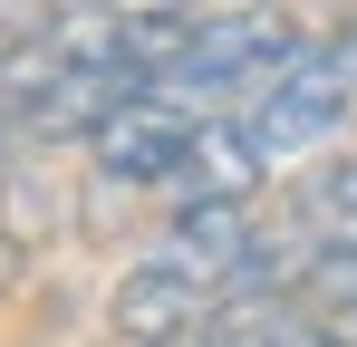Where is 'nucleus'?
<instances>
[{
	"instance_id": "obj_1",
	"label": "nucleus",
	"mask_w": 357,
	"mask_h": 347,
	"mask_svg": "<svg viewBox=\"0 0 357 347\" xmlns=\"http://www.w3.org/2000/svg\"><path fill=\"white\" fill-rule=\"evenodd\" d=\"M290 58H299V29L280 20V10H203L193 39H183V58L155 77V97H174V107L251 97V87H271Z\"/></svg>"
},
{
	"instance_id": "obj_2",
	"label": "nucleus",
	"mask_w": 357,
	"mask_h": 347,
	"mask_svg": "<svg viewBox=\"0 0 357 347\" xmlns=\"http://www.w3.org/2000/svg\"><path fill=\"white\" fill-rule=\"evenodd\" d=\"M357 107V87L338 77V58L319 49V39H299V58L271 77V87H251V135H261V155L280 164V155H309V145H328L338 135V116Z\"/></svg>"
},
{
	"instance_id": "obj_3",
	"label": "nucleus",
	"mask_w": 357,
	"mask_h": 347,
	"mask_svg": "<svg viewBox=\"0 0 357 347\" xmlns=\"http://www.w3.org/2000/svg\"><path fill=\"white\" fill-rule=\"evenodd\" d=\"M193 125H203L193 107H174V97L145 87V97H126V107L87 135V155H97L107 183H174L183 155H193Z\"/></svg>"
},
{
	"instance_id": "obj_4",
	"label": "nucleus",
	"mask_w": 357,
	"mask_h": 347,
	"mask_svg": "<svg viewBox=\"0 0 357 347\" xmlns=\"http://www.w3.org/2000/svg\"><path fill=\"white\" fill-rule=\"evenodd\" d=\"M251 241H261V231H251V213H241V203H203V193H183V213H174V231L155 241V261L193 270V280L222 299V289H232V270L251 261Z\"/></svg>"
},
{
	"instance_id": "obj_5",
	"label": "nucleus",
	"mask_w": 357,
	"mask_h": 347,
	"mask_svg": "<svg viewBox=\"0 0 357 347\" xmlns=\"http://www.w3.org/2000/svg\"><path fill=\"white\" fill-rule=\"evenodd\" d=\"M107 318L126 328V347L183 338L193 318H213V289L193 280V270H174V261H135V270L116 280V299H107Z\"/></svg>"
},
{
	"instance_id": "obj_6",
	"label": "nucleus",
	"mask_w": 357,
	"mask_h": 347,
	"mask_svg": "<svg viewBox=\"0 0 357 347\" xmlns=\"http://www.w3.org/2000/svg\"><path fill=\"white\" fill-rule=\"evenodd\" d=\"M261 174H271L261 135H251L241 116H203V125H193V155H183L174 183H183V193H203V203H251Z\"/></svg>"
},
{
	"instance_id": "obj_7",
	"label": "nucleus",
	"mask_w": 357,
	"mask_h": 347,
	"mask_svg": "<svg viewBox=\"0 0 357 347\" xmlns=\"http://www.w3.org/2000/svg\"><path fill=\"white\" fill-rule=\"evenodd\" d=\"M203 347H319V309L299 289H261V299H213Z\"/></svg>"
},
{
	"instance_id": "obj_8",
	"label": "nucleus",
	"mask_w": 357,
	"mask_h": 347,
	"mask_svg": "<svg viewBox=\"0 0 357 347\" xmlns=\"http://www.w3.org/2000/svg\"><path fill=\"white\" fill-rule=\"evenodd\" d=\"M309 231H319V241H357V155L319 164V183H309Z\"/></svg>"
},
{
	"instance_id": "obj_9",
	"label": "nucleus",
	"mask_w": 357,
	"mask_h": 347,
	"mask_svg": "<svg viewBox=\"0 0 357 347\" xmlns=\"http://www.w3.org/2000/svg\"><path fill=\"white\" fill-rule=\"evenodd\" d=\"M68 0H0V39H20V49H29V39H49V20H59Z\"/></svg>"
},
{
	"instance_id": "obj_10",
	"label": "nucleus",
	"mask_w": 357,
	"mask_h": 347,
	"mask_svg": "<svg viewBox=\"0 0 357 347\" xmlns=\"http://www.w3.org/2000/svg\"><path fill=\"white\" fill-rule=\"evenodd\" d=\"M319 347H357V299H338V309H319Z\"/></svg>"
},
{
	"instance_id": "obj_11",
	"label": "nucleus",
	"mask_w": 357,
	"mask_h": 347,
	"mask_svg": "<svg viewBox=\"0 0 357 347\" xmlns=\"http://www.w3.org/2000/svg\"><path fill=\"white\" fill-rule=\"evenodd\" d=\"M319 49L338 58V77H348V87H357V20H338V29H328V39H319Z\"/></svg>"
},
{
	"instance_id": "obj_12",
	"label": "nucleus",
	"mask_w": 357,
	"mask_h": 347,
	"mask_svg": "<svg viewBox=\"0 0 357 347\" xmlns=\"http://www.w3.org/2000/svg\"><path fill=\"white\" fill-rule=\"evenodd\" d=\"M20 145H29V135H20V125H0V174H10V155H20Z\"/></svg>"
},
{
	"instance_id": "obj_13",
	"label": "nucleus",
	"mask_w": 357,
	"mask_h": 347,
	"mask_svg": "<svg viewBox=\"0 0 357 347\" xmlns=\"http://www.w3.org/2000/svg\"><path fill=\"white\" fill-rule=\"evenodd\" d=\"M145 347H193V338H145Z\"/></svg>"
}]
</instances>
